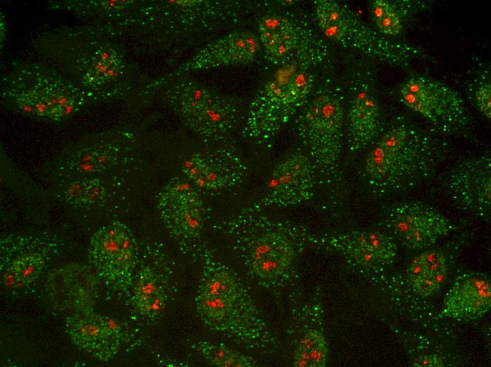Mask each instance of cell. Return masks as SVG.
Returning a JSON list of instances; mask_svg holds the SVG:
<instances>
[{
  "mask_svg": "<svg viewBox=\"0 0 491 367\" xmlns=\"http://www.w3.org/2000/svg\"><path fill=\"white\" fill-rule=\"evenodd\" d=\"M133 294L134 303L140 315L151 320L161 316L166 305L167 296L152 269L145 267L140 270Z\"/></svg>",
  "mask_w": 491,
  "mask_h": 367,
  "instance_id": "ffe728a7",
  "label": "cell"
},
{
  "mask_svg": "<svg viewBox=\"0 0 491 367\" xmlns=\"http://www.w3.org/2000/svg\"><path fill=\"white\" fill-rule=\"evenodd\" d=\"M107 191L98 179H88L84 207L99 204L104 200Z\"/></svg>",
  "mask_w": 491,
  "mask_h": 367,
  "instance_id": "4dcf8cb0",
  "label": "cell"
},
{
  "mask_svg": "<svg viewBox=\"0 0 491 367\" xmlns=\"http://www.w3.org/2000/svg\"><path fill=\"white\" fill-rule=\"evenodd\" d=\"M137 246L124 223L114 221L99 228L90 239L89 259L107 285L117 290L129 287L136 265Z\"/></svg>",
  "mask_w": 491,
  "mask_h": 367,
  "instance_id": "ba28073f",
  "label": "cell"
},
{
  "mask_svg": "<svg viewBox=\"0 0 491 367\" xmlns=\"http://www.w3.org/2000/svg\"><path fill=\"white\" fill-rule=\"evenodd\" d=\"M387 222L403 245L415 250L430 247L453 229L440 212L420 202L394 205L387 215Z\"/></svg>",
  "mask_w": 491,
  "mask_h": 367,
  "instance_id": "9c48e42d",
  "label": "cell"
},
{
  "mask_svg": "<svg viewBox=\"0 0 491 367\" xmlns=\"http://www.w3.org/2000/svg\"><path fill=\"white\" fill-rule=\"evenodd\" d=\"M93 71L87 76L94 83L101 84L116 76L121 69V60L116 52L111 48L102 49L97 54Z\"/></svg>",
  "mask_w": 491,
  "mask_h": 367,
  "instance_id": "83f0119b",
  "label": "cell"
},
{
  "mask_svg": "<svg viewBox=\"0 0 491 367\" xmlns=\"http://www.w3.org/2000/svg\"><path fill=\"white\" fill-rule=\"evenodd\" d=\"M370 13L379 32L385 35L396 36L402 30L401 15L392 3L386 0H374L370 3Z\"/></svg>",
  "mask_w": 491,
  "mask_h": 367,
  "instance_id": "484cf974",
  "label": "cell"
},
{
  "mask_svg": "<svg viewBox=\"0 0 491 367\" xmlns=\"http://www.w3.org/2000/svg\"><path fill=\"white\" fill-rule=\"evenodd\" d=\"M475 100L480 113L487 119L491 117V85L490 83H482L475 92Z\"/></svg>",
  "mask_w": 491,
  "mask_h": 367,
  "instance_id": "f546056e",
  "label": "cell"
},
{
  "mask_svg": "<svg viewBox=\"0 0 491 367\" xmlns=\"http://www.w3.org/2000/svg\"><path fill=\"white\" fill-rule=\"evenodd\" d=\"M182 172L198 187L218 190L242 183L246 168L235 152L222 149L193 154L183 162Z\"/></svg>",
  "mask_w": 491,
  "mask_h": 367,
  "instance_id": "9a60e30c",
  "label": "cell"
},
{
  "mask_svg": "<svg viewBox=\"0 0 491 367\" xmlns=\"http://www.w3.org/2000/svg\"><path fill=\"white\" fill-rule=\"evenodd\" d=\"M411 365L416 367H441L444 366V361L437 354H423L416 358Z\"/></svg>",
  "mask_w": 491,
  "mask_h": 367,
  "instance_id": "1f68e13d",
  "label": "cell"
},
{
  "mask_svg": "<svg viewBox=\"0 0 491 367\" xmlns=\"http://www.w3.org/2000/svg\"><path fill=\"white\" fill-rule=\"evenodd\" d=\"M260 42L266 57L275 64L284 65L305 59L310 61L311 49L316 47L305 30L288 17L269 13L262 16L258 24Z\"/></svg>",
  "mask_w": 491,
  "mask_h": 367,
  "instance_id": "4fadbf2b",
  "label": "cell"
},
{
  "mask_svg": "<svg viewBox=\"0 0 491 367\" xmlns=\"http://www.w3.org/2000/svg\"><path fill=\"white\" fill-rule=\"evenodd\" d=\"M400 99L408 109L445 133H460L469 124L463 98L444 83L411 76L400 86Z\"/></svg>",
  "mask_w": 491,
  "mask_h": 367,
  "instance_id": "52a82bcc",
  "label": "cell"
},
{
  "mask_svg": "<svg viewBox=\"0 0 491 367\" xmlns=\"http://www.w3.org/2000/svg\"><path fill=\"white\" fill-rule=\"evenodd\" d=\"M491 283L482 272H467L459 276L444 301L441 315L458 320L481 318L490 308Z\"/></svg>",
  "mask_w": 491,
  "mask_h": 367,
  "instance_id": "2e32d148",
  "label": "cell"
},
{
  "mask_svg": "<svg viewBox=\"0 0 491 367\" xmlns=\"http://www.w3.org/2000/svg\"><path fill=\"white\" fill-rule=\"evenodd\" d=\"M315 14L320 30L328 38L386 64L407 68L414 59L425 55L418 46L386 38L335 1H316Z\"/></svg>",
  "mask_w": 491,
  "mask_h": 367,
  "instance_id": "277c9868",
  "label": "cell"
},
{
  "mask_svg": "<svg viewBox=\"0 0 491 367\" xmlns=\"http://www.w3.org/2000/svg\"><path fill=\"white\" fill-rule=\"evenodd\" d=\"M316 172L308 156L289 154L274 166L266 194L257 205L262 208L288 207L309 200L314 195Z\"/></svg>",
  "mask_w": 491,
  "mask_h": 367,
  "instance_id": "7c38bea8",
  "label": "cell"
},
{
  "mask_svg": "<svg viewBox=\"0 0 491 367\" xmlns=\"http://www.w3.org/2000/svg\"><path fill=\"white\" fill-rule=\"evenodd\" d=\"M238 118L235 104L226 99L212 96L206 105L185 121L200 136L219 138L234 128Z\"/></svg>",
  "mask_w": 491,
  "mask_h": 367,
  "instance_id": "d6986e66",
  "label": "cell"
},
{
  "mask_svg": "<svg viewBox=\"0 0 491 367\" xmlns=\"http://www.w3.org/2000/svg\"><path fill=\"white\" fill-rule=\"evenodd\" d=\"M88 179H80L71 183L66 189V200L74 206L84 207Z\"/></svg>",
  "mask_w": 491,
  "mask_h": 367,
  "instance_id": "f1b7e54d",
  "label": "cell"
},
{
  "mask_svg": "<svg viewBox=\"0 0 491 367\" xmlns=\"http://www.w3.org/2000/svg\"><path fill=\"white\" fill-rule=\"evenodd\" d=\"M44 264V257L38 253L18 255L9 264L4 275V282L13 287L28 285L39 277Z\"/></svg>",
  "mask_w": 491,
  "mask_h": 367,
  "instance_id": "cb8c5ba5",
  "label": "cell"
},
{
  "mask_svg": "<svg viewBox=\"0 0 491 367\" xmlns=\"http://www.w3.org/2000/svg\"><path fill=\"white\" fill-rule=\"evenodd\" d=\"M177 97L179 111L186 119L206 105L212 96L205 88L196 84L188 83L179 90Z\"/></svg>",
  "mask_w": 491,
  "mask_h": 367,
  "instance_id": "4316f807",
  "label": "cell"
},
{
  "mask_svg": "<svg viewBox=\"0 0 491 367\" xmlns=\"http://www.w3.org/2000/svg\"><path fill=\"white\" fill-rule=\"evenodd\" d=\"M344 109L339 94L322 88L298 113L296 126L316 170L335 179L342 149Z\"/></svg>",
  "mask_w": 491,
  "mask_h": 367,
  "instance_id": "5b68a950",
  "label": "cell"
},
{
  "mask_svg": "<svg viewBox=\"0 0 491 367\" xmlns=\"http://www.w3.org/2000/svg\"><path fill=\"white\" fill-rule=\"evenodd\" d=\"M199 251L202 268L195 307L203 324L250 349L272 347V335L236 274L207 248Z\"/></svg>",
  "mask_w": 491,
  "mask_h": 367,
  "instance_id": "6da1fadb",
  "label": "cell"
},
{
  "mask_svg": "<svg viewBox=\"0 0 491 367\" xmlns=\"http://www.w3.org/2000/svg\"><path fill=\"white\" fill-rule=\"evenodd\" d=\"M447 193L462 209L489 218L491 206V158L484 154L454 167L444 181Z\"/></svg>",
  "mask_w": 491,
  "mask_h": 367,
  "instance_id": "8fae6325",
  "label": "cell"
},
{
  "mask_svg": "<svg viewBox=\"0 0 491 367\" xmlns=\"http://www.w3.org/2000/svg\"><path fill=\"white\" fill-rule=\"evenodd\" d=\"M160 217L174 239L184 246L194 243L204 224L202 200L193 186L174 180L161 192L158 200Z\"/></svg>",
  "mask_w": 491,
  "mask_h": 367,
  "instance_id": "30bf717a",
  "label": "cell"
},
{
  "mask_svg": "<svg viewBox=\"0 0 491 367\" xmlns=\"http://www.w3.org/2000/svg\"><path fill=\"white\" fill-rule=\"evenodd\" d=\"M257 204L241 210L226 227L234 248L250 273L264 285L289 272L306 240L295 227L278 222Z\"/></svg>",
  "mask_w": 491,
  "mask_h": 367,
  "instance_id": "3957f363",
  "label": "cell"
},
{
  "mask_svg": "<svg viewBox=\"0 0 491 367\" xmlns=\"http://www.w3.org/2000/svg\"><path fill=\"white\" fill-rule=\"evenodd\" d=\"M447 262L445 253L437 249L425 251L411 263L408 275L411 283L424 278L446 280Z\"/></svg>",
  "mask_w": 491,
  "mask_h": 367,
  "instance_id": "d4e9b609",
  "label": "cell"
},
{
  "mask_svg": "<svg viewBox=\"0 0 491 367\" xmlns=\"http://www.w3.org/2000/svg\"><path fill=\"white\" fill-rule=\"evenodd\" d=\"M117 153L110 146L86 148L76 152L68 160L69 168L81 174L106 171L116 162Z\"/></svg>",
  "mask_w": 491,
  "mask_h": 367,
  "instance_id": "7402d4cb",
  "label": "cell"
},
{
  "mask_svg": "<svg viewBox=\"0 0 491 367\" xmlns=\"http://www.w3.org/2000/svg\"><path fill=\"white\" fill-rule=\"evenodd\" d=\"M313 85V77L303 71L284 82H267L250 107L244 133L260 143L269 142L305 104Z\"/></svg>",
  "mask_w": 491,
  "mask_h": 367,
  "instance_id": "8992f818",
  "label": "cell"
},
{
  "mask_svg": "<svg viewBox=\"0 0 491 367\" xmlns=\"http://www.w3.org/2000/svg\"><path fill=\"white\" fill-rule=\"evenodd\" d=\"M348 143L352 153L367 148L378 137L381 119L378 103L368 90L353 97L347 114Z\"/></svg>",
  "mask_w": 491,
  "mask_h": 367,
  "instance_id": "ac0fdd59",
  "label": "cell"
},
{
  "mask_svg": "<svg viewBox=\"0 0 491 367\" xmlns=\"http://www.w3.org/2000/svg\"><path fill=\"white\" fill-rule=\"evenodd\" d=\"M259 47L255 34L233 32L208 44L181 69L189 71L247 64L255 57Z\"/></svg>",
  "mask_w": 491,
  "mask_h": 367,
  "instance_id": "e0dca14e",
  "label": "cell"
},
{
  "mask_svg": "<svg viewBox=\"0 0 491 367\" xmlns=\"http://www.w3.org/2000/svg\"><path fill=\"white\" fill-rule=\"evenodd\" d=\"M66 328L73 344L100 361L117 354L122 337L119 323L109 316L85 312L69 316Z\"/></svg>",
  "mask_w": 491,
  "mask_h": 367,
  "instance_id": "5bb4252c",
  "label": "cell"
},
{
  "mask_svg": "<svg viewBox=\"0 0 491 367\" xmlns=\"http://www.w3.org/2000/svg\"><path fill=\"white\" fill-rule=\"evenodd\" d=\"M442 150L437 139L423 128L406 121L395 122L368 154L365 178L380 195L408 190L432 176Z\"/></svg>",
  "mask_w": 491,
  "mask_h": 367,
  "instance_id": "7a4b0ae2",
  "label": "cell"
},
{
  "mask_svg": "<svg viewBox=\"0 0 491 367\" xmlns=\"http://www.w3.org/2000/svg\"><path fill=\"white\" fill-rule=\"evenodd\" d=\"M193 348L200 353L211 365L218 367H254L258 366L253 358L232 349L223 344H215L206 340H199Z\"/></svg>",
  "mask_w": 491,
  "mask_h": 367,
  "instance_id": "603a6c76",
  "label": "cell"
},
{
  "mask_svg": "<svg viewBox=\"0 0 491 367\" xmlns=\"http://www.w3.org/2000/svg\"><path fill=\"white\" fill-rule=\"evenodd\" d=\"M328 349L323 332L316 328L307 330L300 339L293 355L296 367H324Z\"/></svg>",
  "mask_w": 491,
  "mask_h": 367,
  "instance_id": "44dd1931",
  "label": "cell"
}]
</instances>
